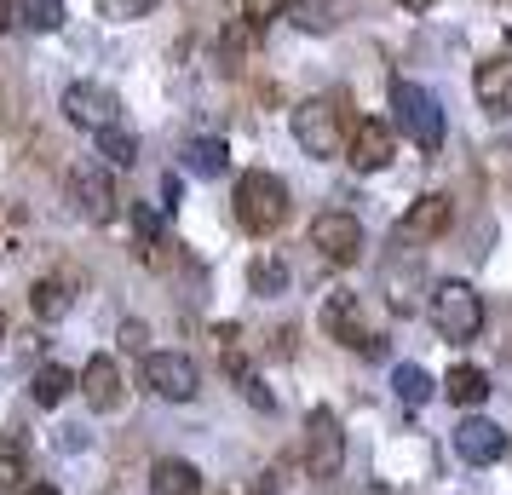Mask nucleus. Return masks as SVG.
<instances>
[{"mask_svg":"<svg viewBox=\"0 0 512 495\" xmlns=\"http://www.w3.org/2000/svg\"><path fill=\"white\" fill-rule=\"evenodd\" d=\"M18 24V6H12V0H0V29H12Z\"/></svg>","mask_w":512,"mask_h":495,"instance_id":"nucleus-31","label":"nucleus"},{"mask_svg":"<svg viewBox=\"0 0 512 495\" xmlns=\"http://www.w3.org/2000/svg\"><path fill=\"white\" fill-rule=\"evenodd\" d=\"M449 219H455V208H449V196H420L415 208L397 219V242H432V236L449 231Z\"/></svg>","mask_w":512,"mask_h":495,"instance_id":"nucleus-12","label":"nucleus"},{"mask_svg":"<svg viewBox=\"0 0 512 495\" xmlns=\"http://www.w3.org/2000/svg\"><path fill=\"white\" fill-rule=\"evenodd\" d=\"M449 444H455V455H461L466 467H495V461L507 455V432L495 421H484V415H466Z\"/></svg>","mask_w":512,"mask_h":495,"instance_id":"nucleus-11","label":"nucleus"},{"mask_svg":"<svg viewBox=\"0 0 512 495\" xmlns=\"http://www.w3.org/2000/svg\"><path fill=\"white\" fill-rule=\"evenodd\" d=\"M70 392H75V375L64 369V363H41V369H35V380H29V398L41 403V409H58Z\"/></svg>","mask_w":512,"mask_h":495,"instance_id":"nucleus-20","label":"nucleus"},{"mask_svg":"<svg viewBox=\"0 0 512 495\" xmlns=\"http://www.w3.org/2000/svg\"><path fill=\"white\" fill-rule=\"evenodd\" d=\"M0 340H6V317H0Z\"/></svg>","mask_w":512,"mask_h":495,"instance_id":"nucleus-35","label":"nucleus"},{"mask_svg":"<svg viewBox=\"0 0 512 495\" xmlns=\"http://www.w3.org/2000/svg\"><path fill=\"white\" fill-rule=\"evenodd\" d=\"M282 12H288V0H242V18L254 29H265L271 18H282Z\"/></svg>","mask_w":512,"mask_h":495,"instance_id":"nucleus-28","label":"nucleus"},{"mask_svg":"<svg viewBox=\"0 0 512 495\" xmlns=\"http://www.w3.org/2000/svg\"><path fill=\"white\" fill-rule=\"evenodd\" d=\"M340 467H346L340 415H334V409H311V415H305V472H311V478H334Z\"/></svg>","mask_w":512,"mask_h":495,"instance_id":"nucleus-5","label":"nucleus"},{"mask_svg":"<svg viewBox=\"0 0 512 495\" xmlns=\"http://www.w3.org/2000/svg\"><path fill=\"white\" fill-rule=\"evenodd\" d=\"M133 231L156 248V236H162V213H156V208H133Z\"/></svg>","mask_w":512,"mask_h":495,"instance_id":"nucleus-30","label":"nucleus"},{"mask_svg":"<svg viewBox=\"0 0 512 495\" xmlns=\"http://www.w3.org/2000/svg\"><path fill=\"white\" fill-rule=\"evenodd\" d=\"M432 323H438L443 340H478V329H484V300H478V288L472 283H438L432 288Z\"/></svg>","mask_w":512,"mask_h":495,"instance_id":"nucleus-3","label":"nucleus"},{"mask_svg":"<svg viewBox=\"0 0 512 495\" xmlns=\"http://www.w3.org/2000/svg\"><path fill=\"white\" fill-rule=\"evenodd\" d=\"M64 116L81 127V133H110V127H121V98L110 93V87H98V81H75L70 93H64Z\"/></svg>","mask_w":512,"mask_h":495,"instance_id":"nucleus-7","label":"nucleus"},{"mask_svg":"<svg viewBox=\"0 0 512 495\" xmlns=\"http://www.w3.org/2000/svg\"><path fill=\"white\" fill-rule=\"evenodd\" d=\"M150 495H202V472L179 461V455H162L150 467Z\"/></svg>","mask_w":512,"mask_h":495,"instance_id":"nucleus-17","label":"nucleus"},{"mask_svg":"<svg viewBox=\"0 0 512 495\" xmlns=\"http://www.w3.org/2000/svg\"><path fill=\"white\" fill-rule=\"evenodd\" d=\"M392 156H397V133L386 121H363L351 133V167L357 173H380V167H392Z\"/></svg>","mask_w":512,"mask_h":495,"instance_id":"nucleus-14","label":"nucleus"},{"mask_svg":"<svg viewBox=\"0 0 512 495\" xmlns=\"http://www.w3.org/2000/svg\"><path fill=\"white\" fill-rule=\"evenodd\" d=\"M248 288H254L259 300H271V294H282V288H288V265H282L277 254H259V260L248 265Z\"/></svg>","mask_w":512,"mask_h":495,"instance_id":"nucleus-23","label":"nucleus"},{"mask_svg":"<svg viewBox=\"0 0 512 495\" xmlns=\"http://www.w3.org/2000/svg\"><path fill=\"white\" fill-rule=\"evenodd\" d=\"M294 139L317 162L340 156V110H334V98H305L300 110H294Z\"/></svg>","mask_w":512,"mask_h":495,"instance_id":"nucleus-8","label":"nucleus"},{"mask_svg":"<svg viewBox=\"0 0 512 495\" xmlns=\"http://www.w3.org/2000/svg\"><path fill=\"white\" fill-rule=\"evenodd\" d=\"M392 110H397V127H403V139L415 144V150H443V110H438V98L426 93L420 81H403L397 75L392 81Z\"/></svg>","mask_w":512,"mask_h":495,"instance_id":"nucleus-2","label":"nucleus"},{"mask_svg":"<svg viewBox=\"0 0 512 495\" xmlns=\"http://www.w3.org/2000/svg\"><path fill=\"white\" fill-rule=\"evenodd\" d=\"M392 386H397V398L409 403V409L432 403V392H438V386H432V375H426L420 363H397V369H392Z\"/></svg>","mask_w":512,"mask_h":495,"instance_id":"nucleus-22","label":"nucleus"},{"mask_svg":"<svg viewBox=\"0 0 512 495\" xmlns=\"http://www.w3.org/2000/svg\"><path fill=\"white\" fill-rule=\"evenodd\" d=\"M24 478V438H6L0 444V484H18Z\"/></svg>","mask_w":512,"mask_h":495,"instance_id":"nucleus-27","label":"nucleus"},{"mask_svg":"<svg viewBox=\"0 0 512 495\" xmlns=\"http://www.w3.org/2000/svg\"><path fill=\"white\" fill-rule=\"evenodd\" d=\"M472 93H478V104H484V110L512 116V58H484V64H478V75H472Z\"/></svg>","mask_w":512,"mask_h":495,"instance_id":"nucleus-16","label":"nucleus"},{"mask_svg":"<svg viewBox=\"0 0 512 495\" xmlns=\"http://www.w3.org/2000/svg\"><path fill=\"white\" fill-rule=\"evenodd\" d=\"M144 386L167 403H190L202 392V375H196V363L185 352H150L144 357Z\"/></svg>","mask_w":512,"mask_h":495,"instance_id":"nucleus-10","label":"nucleus"},{"mask_svg":"<svg viewBox=\"0 0 512 495\" xmlns=\"http://www.w3.org/2000/svg\"><path fill=\"white\" fill-rule=\"evenodd\" d=\"M323 334H328V340H340V346H351V352H369V357L386 352V340L369 329L363 300H357L351 288H334V294L323 300Z\"/></svg>","mask_w":512,"mask_h":495,"instance_id":"nucleus-4","label":"nucleus"},{"mask_svg":"<svg viewBox=\"0 0 512 495\" xmlns=\"http://www.w3.org/2000/svg\"><path fill=\"white\" fill-rule=\"evenodd\" d=\"M443 398L455 403V409H478V403L489 398V375L472 369V363H455V369L443 375Z\"/></svg>","mask_w":512,"mask_h":495,"instance_id":"nucleus-18","label":"nucleus"},{"mask_svg":"<svg viewBox=\"0 0 512 495\" xmlns=\"http://www.w3.org/2000/svg\"><path fill=\"white\" fill-rule=\"evenodd\" d=\"M311 248H317L328 265H357L363 260V225H357L351 213L328 208V213L311 219Z\"/></svg>","mask_w":512,"mask_h":495,"instance_id":"nucleus-9","label":"nucleus"},{"mask_svg":"<svg viewBox=\"0 0 512 495\" xmlns=\"http://www.w3.org/2000/svg\"><path fill=\"white\" fill-rule=\"evenodd\" d=\"M81 398L93 403L98 415H110V409H121V369L116 357H87V369H81Z\"/></svg>","mask_w":512,"mask_h":495,"instance_id":"nucleus-15","label":"nucleus"},{"mask_svg":"<svg viewBox=\"0 0 512 495\" xmlns=\"http://www.w3.org/2000/svg\"><path fill=\"white\" fill-rule=\"evenodd\" d=\"M24 495H58V490H52V484H29Z\"/></svg>","mask_w":512,"mask_h":495,"instance_id":"nucleus-34","label":"nucleus"},{"mask_svg":"<svg viewBox=\"0 0 512 495\" xmlns=\"http://www.w3.org/2000/svg\"><path fill=\"white\" fill-rule=\"evenodd\" d=\"M294 24H300V29H311V35H317V29H328V24H334V18H328V6H323V0H300V18H294Z\"/></svg>","mask_w":512,"mask_h":495,"instance_id":"nucleus-29","label":"nucleus"},{"mask_svg":"<svg viewBox=\"0 0 512 495\" xmlns=\"http://www.w3.org/2000/svg\"><path fill=\"white\" fill-rule=\"evenodd\" d=\"M380 277H386V300H392V311H397V317H409V311H415V300H420V294H415V288H420V254L397 242V254L386 260V271H380Z\"/></svg>","mask_w":512,"mask_h":495,"instance_id":"nucleus-13","label":"nucleus"},{"mask_svg":"<svg viewBox=\"0 0 512 495\" xmlns=\"http://www.w3.org/2000/svg\"><path fill=\"white\" fill-rule=\"evenodd\" d=\"M231 167V144L225 139H190L185 144V173H196V179H219Z\"/></svg>","mask_w":512,"mask_h":495,"instance_id":"nucleus-19","label":"nucleus"},{"mask_svg":"<svg viewBox=\"0 0 512 495\" xmlns=\"http://www.w3.org/2000/svg\"><path fill=\"white\" fill-rule=\"evenodd\" d=\"M363 495H403V490H397V484H369Z\"/></svg>","mask_w":512,"mask_h":495,"instance_id":"nucleus-32","label":"nucleus"},{"mask_svg":"<svg viewBox=\"0 0 512 495\" xmlns=\"http://www.w3.org/2000/svg\"><path fill=\"white\" fill-rule=\"evenodd\" d=\"M98 156L110 167H133L139 162V139H133L127 127H110V133H98Z\"/></svg>","mask_w":512,"mask_h":495,"instance_id":"nucleus-24","label":"nucleus"},{"mask_svg":"<svg viewBox=\"0 0 512 495\" xmlns=\"http://www.w3.org/2000/svg\"><path fill=\"white\" fill-rule=\"evenodd\" d=\"M18 18H24L29 29L52 35V29L64 24V0H24V6H18Z\"/></svg>","mask_w":512,"mask_h":495,"instance_id":"nucleus-25","label":"nucleus"},{"mask_svg":"<svg viewBox=\"0 0 512 495\" xmlns=\"http://www.w3.org/2000/svg\"><path fill=\"white\" fill-rule=\"evenodd\" d=\"M70 306H75V294H70V283H58V277H41V283L29 288V311H35L41 323L70 317Z\"/></svg>","mask_w":512,"mask_h":495,"instance_id":"nucleus-21","label":"nucleus"},{"mask_svg":"<svg viewBox=\"0 0 512 495\" xmlns=\"http://www.w3.org/2000/svg\"><path fill=\"white\" fill-rule=\"evenodd\" d=\"M70 202L81 219L110 225L116 219V185H110V167L104 162H75L70 167Z\"/></svg>","mask_w":512,"mask_h":495,"instance_id":"nucleus-6","label":"nucleus"},{"mask_svg":"<svg viewBox=\"0 0 512 495\" xmlns=\"http://www.w3.org/2000/svg\"><path fill=\"white\" fill-rule=\"evenodd\" d=\"M397 6H409V12H426V6H432V0H397Z\"/></svg>","mask_w":512,"mask_h":495,"instance_id":"nucleus-33","label":"nucleus"},{"mask_svg":"<svg viewBox=\"0 0 512 495\" xmlns=\"http://www.w3.org/2000/svg\"><path fill=\"white\" fill-rule=\"evenodd\" d=\"M282 219H288V185L277 173H265V167H248L236 179V225L254 236H271Z\"/></svg>","mask_w":512,"mask_h":495,"instance_id":"nucleus-1","label":"nucleus"},{"mask_svg":"<svg viewBox=\"0 0 512 495\" xmlns=\"http://www.w3.org/2000/svg\"><path fill=\"white\" fill-rule=\"evenodd\" d=\"M162 0H98V12L110 18V24H133V18H150Z\"/></svg>","mask_w":512,"mask_h":495,"instance_id":"nucleus-26","label":"nucleus"}]
</instances>
